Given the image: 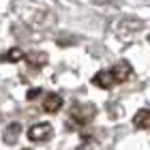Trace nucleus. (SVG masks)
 Here are the masks:
<instances>
[{"mask_svg": "<svg viewBox=\"0 0 150 150\" xmlns=\"http://www.w3.org/2000/svg\"><path fill=\"white\" fill-rule=\"evenodd\" d=\"M54 137V127L50 122H37L28 129V139L35 142V144H45Z\"/></svg>", "mask_w": 150, "mask_h": 150, "instance_id": "nucleus-1", "label": "nucleus"}, {"mask_svg": "<svg viewBox=\"0 0 150 150\" xmlns=\"http://www.w3.org/2000/svg\"><path fill=\"white\" fill-rule=\"evenodd\" d=\"M94 116H97V107L94 105H75L71 110V118L77 120V125H88Z\"/></svg>", "mask_w": 150, "mask_h": 150, "instance_id": "nucleus-2", "label": "nucleus"}, {"mask_svg": "<svg viewBox=\"0 0 150 150\" xmlns=\"http://www.w3.org/2000/svg\"><path fill=\"white\" fill-rule=\"evenodd\" d=\"M110 75H112V79H114V84H125V81L133 75V67L129 64V62H116L114 67H112V71H110Z\"/></svg>", "mask_w": 150, "mask_h": 150, "instance_id": "nucleus-3", "label": "nucleus"}, {"mask_svg": "<svg viewBox=\"0 0 150 150\" xmlns=\"http://www.w3.org/2000/svg\"><path fill=\"white\" fill-rule=\"evenodd\" d=\"M19 135H22V125H19V122H11V125L4 129V133H2V139H4V144L13 146V144H17Z\"/></svg>", "mask_w": 150, "mask_h": 150, "instance_id": "nucleus-4", "label": "nucleus"}, {"mask_svg": "<svg viewBox=\"0 0 150 150\" xmlns=\"http://www.w3.org/2000/svg\"><path fill=\"white\" fill-rule=\"evenodd\" d=\"M60 107H62V97L56 92H50V94H45V99H43V110L47 114H56Z\"/></svg>", "mask_w": 150, "mask_h": 150, "instance_id": "nucleus-5", "label": "nucleus"}, {"mask_svg": "<svg viewBox=\"0 0 150 150\" xmlns=\"http://www.w3.org/2000/svg\"><path fill=\"white\" fill-rule=\"evenodd\" d=\"M92 84H94V86H99L101 90H110V88H112V84H114V79H112L110 71H99V73H94Z\"/></svg>", "mask_w": 150, "mask_h": 150, "instance_id": "nucleus-6", "label": "nucleus"}, {"mask_svg": "<svg viewBox=\"0 0 150 150\" xmlns=\"http://www.w3.org/2000/svg\"><path fill=\"white\" fill-rule=\"evenodd\" d=\"M133 125L135 129H150V107H144L133 116Z\"/></svg>", "mask_w": 150, "mask_h": 150, "instance_id": "nucleus-7", "label": "nucleus"}, {"mask_svg": "<svg viewBox=\"0 0 150 150\" xmlns=\"http://www.w3.org/2000/svg\"><path fill=\"white\" fill-rule=\"evenodd\" d=\"M24 58L30 67H37V69L47 64V54L45 52H30V54H24Z\"/></svg>", "mask_w": 150, "mask_h": 150, "instance_id": "nucleus-8", "label": "nucleus"}, {"mask_svg": "<svg viewBox=\"0 0 150 150\" xmlns=\"http://www.w3.org/2000/svg\"><path fill=\"white\" fill-rule=\"evenodd\" d=\"M19 60H24V52L19 47H11L0 54V62H19Z\"/></svg>", "mask_w": 150, "mask_h": 150, "instance_id": "nucleus-9", "label": "nucleus"}, {"mask_svg": "<svg viewBox=\"0 0 150 150\" xmlns=\"http://www.w3.org/2000/svg\"><path fill=\"white\" fill-rule=\"evenodd\" d=\"M39 94H41V88H32V90L28 92V99H37Z\"/></svg>", "mask_w": 150, "mask_h": 150, "instance_id": "nucleus-10", "label": "nucleus"}]
</instances>
